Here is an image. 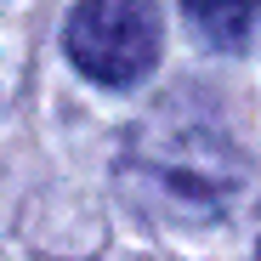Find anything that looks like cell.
<instances>
[{"mask_svg": "<svg viewBox=\"0 0 261 261\" xmlns=\"http://www.w3.org/2000/svg\"><path fill=\"white\" fill-rule=\"evenodd\" d=\"M125 170H142V210H176L182 222H210L233 204L227 148L204 142L199 130L148 137L142 148H130Z\"/></svg>", "mask_w": 261, "mask_h": 261, "instance_id": "1", "label": "cell"}, {"mask_svg": "<svg viewBox=\"0 0 261 261\" xmlns=\"http://www.w3.org/2000/svg\"><path fill=\"white\" fill-rule=\"evenodd\" d=\"M159 40L153 0H80L63 29L68 63L97 85H137L159 63Z\"/></svg>", "mask_w": 261, "mask_h": 261, "instance_id": "2", "label": "cell"}, {"mask_svg": "<svg viewBox=\"0 0 261 261\" xmlns=\"http://www.w3.org/2000/svg\"><path fill=\"white\" fill-rule=\"evenodd\" d=\"M182 12H188V23L199 29L204 46L239 51L244 40H250V23H255V12H261V0H182Z\"/></svg>", "mask_w": 261, "mask_h": 261, "instance_id": "3", "label": "cell"}]
</instances>
